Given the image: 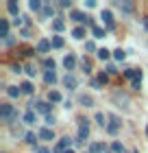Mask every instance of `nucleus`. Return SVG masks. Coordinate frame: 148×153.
Instances as JSON below:
<instances>
[{
    "label": "nucleus",
    "mask_w": 148,
    "mask_h": 153,
    "mask_svg": "<svg viewBox=\"0 0 148 153\" xmlns=\"http://www.w3.org/2000/svg\"><path fill=\"white\" fill-rule=\"evenodd\" d=\"M18 109L13 107V105H9V103H2L0 105V118H2V123H7V125H13L18 120Z\"/></svg>",
    "instance_id": "1"
},
{
    "label": "nucleus",
    "mask_w": 148,
    "mask_h": 153,
    "mask_svg": "<svg viewBox=\"0 0 148 153\" xmlns=\"http://www.w3.org/2000/svg\"><path fill=\"white\" fill-rule=\"evenodd\" d=\"M24 70H26V74H29V76H35V72H37V70H35V66H33V64H29V66L24 68Z\"/></svg>",
    "instance_id": "36"
},
{
    "label": "nucleus",
    "mask_w": 148,
    "mask_h": 153,
    "mask_svg": "<svg viewBox=\"0 0 148 153\" xmlns=\"http://www.w3.org/2000/svg\"><path fill=\"white\" fill-rule=\"evenodd\" d=\"M70 18H72L74 22H85V24H87V20H89V18H85L81 11H76V9H72V11H70Z\"/></svg>",
    "instance_id": "11"
},
{
    "label": "nucleus",
    "mask_w": 148,
    "mask_h": 153,
    "mask_svg": "<svg viewBox=\"0 0 148 153\" xmlns=\"http://www.w3.org/2000/svg\"><path fill=\"white\" fill-rule=\"evenodd\" d=\"M63 26H66V24H63V20H61V18H59V20H54V22H52V29L57 31V33H61V31H63Z\"/></svg>",
    "instance_id": "27"
},
{
    "label": "nucleus",
    "mask_w": 148,
    "mask_h": 153,
    "mask_svg": "<svg viewBox=\"0 0 148 153\" xmlns=\"http://www.w3.org/2000/svg\"><path fill=\"white\" fill-rule=\"evenodd\" d=\"M72 35L76 39H83V37H85V26H76V29L72 31Z\"/></svg>",
    "instance_id": "21"
},
{
    "label": "nucleus",
    "mask_w": 148,
    "mask_h": 153,
    "mask_svg": "<svg viewBox=\"0 0 148 153\" xmlns=\"http://www.w3.org/2000/svg\"><path fill=\"white\" fill-rule=\"evenodd\" d=\"M7 94H9L11 99H18V96L22 94V88H18V85H7Z\"/></svg>",
    "instance_id": "13"
},
{
    "label": "nucleus",
    "mask_w": 148,
    "mask_h": 153,
    "mask_svg": "<svg viewBox=\"0 0 148 153\" xmlns=\"http://www.w3.org/2000/svg\"><path fill=\"white\" fill-rule=\"evenodd\" d=\"M142 24H144V29L148 31V18H144V22H142Z\"/></svg>",
    "instance_id": "47"
},
{
    "label": "nucleus",
    "mask_w": 148,
    "mask_h": 153,
    "mask_svg": "<svg viewBox=\"0 0 148 153\" xmlns=\"http://www.w3.org/2000/svg\"><path fill=\"white\" fill-rule=\"evenodd\" d=\"M111 151H113V153H124V144L116 140L113 144H111Z\"/></svg>",
    "instance_id": "26"
},
{
    "label": "nucleus",
    "mask_w": 148,
    "mask_h": 153,
    "mask_svg": "<svg viewBox=\"0 0 148 153\" xmlns=\"http://www.w3.org/2000/svg\"><path fill=\"white\" fill-rule=\"evenodd\" d=\"M91 88H94V90H100V88H102V83L98 81V79H91Z\"/></svg>",
    "instance_id": "37"
},
{
    "label": "nucleus",
    "mask_w": 148,
    "mask_h": 153,
    "mask_svg": "<svg viewBox=\"0 0 148 153\" xmlns=\"http://www.w3.org/2000/svg\"><path fill=\"white\" fill-rule=\"evenodd\" d=\"M66 153H74V151H72V149H68V151H66Z\"/></svg>",
    "instance_id": "48"
},
{
    "label": "nucleus",
    "mask_w": 148,
    "mask_h": 153,
    "mask_svg": "<svg viewBox=\"0 0 148 153\" xmlns=\"http://www.w3.org/2000/svg\"><path fill=\"white\" fill-rule=\"evenodd\" d=\"M50 44H52V48H63V37H59V35H52Z\"/></svg>",
    "instance_id": "22"
},
{
    "label": "nucleus",
    "mask_w": 148,
    "mask_h": 153,
    "mask_svg": "<svg viewBox=\"0 0 148 153\" xmlns=\"http://www.w3.org/2000/svg\"><path fill=\"white\" fill-rule=\"evenodd\" d=\"M131 88H133V90H139V88H142V81H133Z\"/></svg>",
    "instance_id": "41"
},
{
    "label": "nucleus",
    "mask_w": 148,
    "mask_h": 153,
    "mask_svg": "<svg viewBox=\"0 0 148 153\" xmlns=\"http://www.w3.org/2000/svg\"><path fill=\"white\" fill-rule=\"evenodd\" d=\"M96 57H98V59H109V51H107V48H98Z\"/></svg>",
    "instance_id": "28"
},
{
    "label": "nucleus",
    "mask_w": 148,
    "mask_h": 153,
    "mask_svg": "<svg viewBox=\"0 0 148 153\" xmlns=\"http://www.w3.org/2000/svg\"><path fill=\"white\" fill-rule=\"evenodd\" d=\"M120 127H122V120L116 116V114H109V125H107V134H111V136H116L118 131H120Z\"/></svg>",
    "instance_id": "2"
},
{
    "label": "nucleus",
    "mask_w": 148,
    "mask_h": 153,
    "mask_svg": "<svg viewBox=\"0 0 148 153\" xmlns=\"http://www.w3.org/2000/svg\"><path fill=\"white\" fill-rule=\"evenodd\" d=\"M24 140H26V144H31V147H33V144L37 142V136H35V134H31V131H29V134H26V138H24Z\"/></svg>",
    "instance_id": "29"
},
{
    "label": "nucleus",
    "mask_w": 148,
    "mask_h": 153,
    "mask_svg": "<svg viewBox=\"0 0 148 153\" xmlns=\"http://www.w3.org/2000/svg\"><path fill=\"white\" fill-rule=\"evenodd\" d=\"M113 57H116V61H122L126 57V53L122 51V48H118V51H113Z\"/></svg>",
    "instance_id": "30"
},
{
    "label": "nucleus",
    "mask_w": 148,
    "mask_h": 153,
    "mask_svg": "<svg viewBox=\"0 0 148 153\" xmlns=\"http://www.w3.org/2000/svg\"><path fill=\"white\" fill-rule=\"evenodd\" d=\"M113 101L118 103V107H129V105H131L129 96H126L124 92H120V90H116V92H113Z\"/></svg>",
    "instance_id": "4"
},
{
    "label": "nucleus",
    "mask_w": 148,
    "mask_h": 153,
    "mask_svg": "<svg viewBox=\"0 0 148 153\" xmlns=\"http://www.w3.org/2000/svg\"><path fill=\"white\" fill-rule=\"evenodd\" d=\"M20 88H22V92H24V94H33V90H35L31 81H24V83H22Z\"/></svg>",
    "instance_id": "23"
},
{
    "label": "nucleus",
    "mask_w": 148,
    "mask_h": 153,
    "mask_svg": "<svg viewBox=\"0 0 148 153\" xmlns=\"http://www.w3.org/2000/svg\"><path fill=\"white\" fill-rule=\"evenodd\" d=\"M81 68H83V70H85V72L89 74V72H91V61H89L87 57H85V59H81Z\"/></svg>",
    "instance_id": "25"
},
{
    "label": "nucleus",
    "mask_w": 148,
    "mask_h": 153,
    "mask_svg": "<svg viewBox=\"0 0 148 153\" xmlns=\"http://www.w3.org/2000/svg\"><path fill=\"white\" fill-rule=\"evenodd\" d=\"M98 81H100L102 85H107V81H109V74H107V72H98Z\"/></svg>",
    "instance_id": "33"
},
{
    "label": "nucleus",
    "mask_w": 148,
    "mask_h": 153,
    "mask_svg": "<svg viewBox=\"0 0 148 153\" xmlns=\"http://www.w3.org/2000/svg\"><path fill=\"white\" fill-rule=\"evenodd\" d=\"M63 85H66L68 90H70V92H72V90H76V79H74V74H66V76H63Z\"/></svg>",
    "instance_id": "6"
},
{
    "label": "nucleus",
    "mask_w": 148,
    "mask_h": 153,
    "mask_svg": "<svg viewBox=\"0 0 148 153\" xmlns=\"http://www.w3.org/2000/svg\"><path fill=\"white\" fill-rule=\"evenodd\" d=\"M44 68L46 70H54V59H44Z\"/></svg>",
    "instance_id": "34"
},
{
    "label": "nucleus",
    "mask_w": 148,
    "mask_h": 153,
    "mask_svg": "<svg viewBox=\"0 0 148 153\" xmlns=\"http://www.w3.org/2000/svg\"><path fill=\"white\" fill-rule=\"evenodd\" d=\"M39 138L41 140H54V131L50 127H44V129H39Z\"/></svg>",
    "instance_id": "7"
},
{
    "label": "nucleus",
    "mask_w": 148,
    "mask_h": 153,
    "mask_svg": "<svg viewBox=\"0 0 148 153\" xmlns=\"http://www.w3.org/2000/svg\"><path fill=\"white\" fill-rule=\"evenodd\" d=\"M68 149H70V138L66 136V138H61V140L57 142V153H61V151H63V153H66Z\"/></svg>",
    "instance_id": "10"
},
{
    "label": "nucleus",
    "mask_w": 148,
    "mask_h": 153,
    "mask_svg": "<svg viewBox=\"0 0 148 153\" xmlns=\"http://www.w3.org/2000/svg\"><path fill=\"white\" fill-rule=\"evenodd\" d=\"M100 18H102V22L107 24V31H113V29H116L113 16H111V11H109V9H102V11H100Z\"/></svg>",
    "instance_id": "3"
},
{
    "label": "nucleus",
    "mask_w": 148,
    "mask_h": 153,
    "mask_svg": "<svg viewBox=\"0 0 148 153\" xmlns=\"http://www.w3.org/2000/svg\"><path fill=\"white\" fill-rule=\"evenodd\" d=\"M63 66H66L68 70H74V66H76V57H74V55H66V57H63Z\"/></svg>",
    "instance_id": "9"
},
{
    "label": "nucleus",
    "mask_w": 148,
    "mask_h": 153,
    "mask_svg": "<svg viewBox=\"0 0 148 153\" xmlns=\"http://www.w3.org/2000/svg\"><path fill=\"white\" fill-rule=\"evenodd\" d=\"M50 48H52V44H50L48 39H39V42H37V53H48Z\"/></svg>",
    "instance_id": "12"
},
{
    "label": "nucleus",
    "mask_w": 148,
    "mask_h": 153,
    "mask_svg": "<svg viewBox=\"0 0 148 153\" xmlns=\"http://www.w3.org/2000/svg\"><path fill=\"white\" fill-rule=\"evenodd\" d=\"M85 48H87V51H96V44H94V42H85Z\"/></svg>",
    "instance_id": "39"
},
{
    "label": "nucleus",
    "mask_w": 148,
    "mask_h": 153,
    "mask_svg": "<svg viewBox=\"0 0 148 153\" xmlns=\"http://www.w3.org/2000/svg\"><path fill=\"white\" fill-rule=\"evenodd\" d=\"M85 153H89V151H85Z\"/></svg>",
    "instance_id": "50"
},
{
    "label": "nucleus",
    "mask_w": 148,
    "mask_h": 153,
    "mask_svg": "<svg viewBox=\"0 0 148 153\" xmlns=\"http://www.w3.org/2000/svg\"><path fill=\"white\" fill-rule=\"evenodd\" d=\"M79 101H81V105H85V107H91V105H94V99H91V96H87V94H81Z\"/></svg>",
    "instance_id": "20"
},
{
    "label": "nucleus",
    "mask_w": 148,
    "mask_h": 153,
    "mask_svg": "<svg viewBox=\"0 0 148 153\" xmlns=\"http://www.w3.org/2000/svg\"><path fill=\"white\" fill-rule=\"evenodd\" d=\"M46 125H48V127H52V125H54V116H52V114L46 116Z\"/></svg>",
    "instance_id": "40"
},
{
    "label": "nucleus",
    "mask_w": 148,
    "mask_h": 153,
    "mask_svg": "<svg viewBox=\"0 0 148 153\" xmlns=\"http://www.w3.org/2000/svg\"><path fill=\"white\" fill-rule=\"evenodd\" d=\"M4 44H7V46H13V44H15V39H13V37L9 35V37H7V39H4Z\"/></svg>",
    "instance_id": "42"
},
{
    "label": "nucleus",
    "mask_w": 148,
    "mask_h": 153,
    "mask_svg": "<svg viewBox=\"0 0 148 153\" xmlns=\"http://www.w3.org/2000/svg\"><path fill=\"white\" fill-rule=\"evenodd\" d=\"M35 153H50V151H48L46 147H37V149H35Z\"/></svg>",
    "instance_id": "44"
},
{
    "label": "nucleus",
    "mask_w": 148,
    "mask_h": 153,
    "mask_svg": "<svg viewBox=\"0 0 148 153\" xmlns=\"http://www.w3.org/2000/svg\"><path fill=\"white\" fill-rule=\"evenodd\" d=\"M61 7H63V9H68V7H72V2H70V0H61Z\"/></svg>",
    "instance_id": "45"
},
{
    "label": "nucleus",
    "mask_w": 148,
    "mask_h": 153,
    "mask_svg": "<svg viewBox=\"0 0 148 153\" xmlns=\"http://www.w3.org/2000/svg\"><path fill=\"white\" fill-rule=\"evenodd\" d=\"M20 35H22V37H31V31H29V29H22V33H20Z\"/></svg>",
    "instance_id": "46"
},
{
    "label": "nucleus",
    "mask_w": 148,
    "mask_h": 153,
    "mask_svg": "<svg viewBox=\"0 0 148 153\" xmlns=\"http://www.w3.org/2000/svg\"><path fill=\"white\" fill-rule=\"evenodd\" d=\"M24 123H26V125H35V123H37V116H35L33 109H29V112L24 114Z\"/></svg>",
    "instance_id": "17"
},
{
    "label": "nucleus",
    "mask_w": 148,
    "mask_h": 153,
    "mask_svg": "<svg viewBox=\"0 0 148 153\" xmlns=\"http://www.w3.org/2000/svg\"><path fill=\"white\" fill-rule=\"evenodd\" d=\"M50 16H54V7L52 4H46L44 9H41V20H48Z\"/></svg>",
    "instance_id": "15"
},
{
    "label": "nucleus",
    "mask_w": 148,
    "mask_h": 153,
    "mask_svg": "<svg viewBox=\"0 0 148 153\" xmlns=\"http://www.w3.org/2000/svg\"><path fill=\"white\" fill-rule=\"evenodd\" d=\"M94 118H96V123L100 125V127H105V125H107V123H105V114H102V112H96Z\"/></svg>",
    "instance_id": "31"
},
{
    "label": "nucleus",
    "mask_w": 148,
    "mask_h": 153,
    "mask_svg": "<svg viewBox=\"0 0 148 153\" xmlns=\"http://www.w3.org/2000/svg\"><path fill=\"white\" fill-rule=\"evenodd\" d=\"M79 138H81V140L89 138V127H87L85 118H79Z\"/></svg>",
    "instance_id": "5"
},
{
    "label": "nucleus",
    "mask_w": 148,
    "mask_h": 153,
    "mask_svg": "<svg viewBox=\"0 0 148 153\" xmlns=\"http://www.w3.org/2000/svg\"><path fill=\"white\" fill-rule=\"evenodd\" d=\"M116 7H120L122 13H133V4L131 2H116Z\"/></svg>",
    "instance_id": "19"
},
{
    "label": "nucleus",
    "mask_w": 148,
    "mask_h": 153,
    "mask_svg": "<svg viewBox=\"0 0 148 153\" xmlns=\"http://www.w3.org/2000/svg\"><path fill=\"white\" fill-rule=\"evenodd\" d=\"M87 151H89V153H105V144H102V142H91Z\"/></svg>",
    "instance_id": "14"
},
{
    "label": "nucleus",
    "mask_w": 148,
    "mask_h": 153,
    "mask_svg": "<svg viewBox=\"0 0 148 153\" xmlns=\"http://www.w3.org/2000/svg\"><path fill=\"white\" fill-rule=\"evenodd\" d=\"M7 9H9V13H11L13 18H20V7L13 2V0H11V2H7Z\"/></svg>",
    "instance_id": "16"
},
{
    "label": "nucleus",
    "mask_w": 148,
    "mask_h": 153,
    "mask_svg": "<svg viewBox=\"0 0 148 153\" xmlns=\"http://www.w3.org/2000/svg\"><path fill=\"white\" fill-rule=\"evenodd\" d=\"M54 153H57V151H54Z\"/></svg>",
    "instance_id": "51"
},
{
    "label": "nucleus",
    "mask_w": 148,
    "mask_h": 153,
    "mask_svg": "<svg viewBox=\"0 0 148 153\" xmlns=\"http://www.w3.org/2000/svg\"><path fill=\"white\" fill-rule=\"evenodd\" d=\"M116 72H118V68H116L113 64H109V66H107V74H116Z\"/></svg>",
    "instance_id": "38"
},
{
    "label": "nucleus",
    "mask_w": 148,
    "mask_h": 153,
    "mask_svg": "<svg viewBox=\"0 0 148 153\" xmlns=\"http://www.w3.org/2000/svg\"><path fill=\"white\" fill-rule=\"evenodd\" d=\"M59 101H61V94L50 90V92H48V103H59Z\"/></svg>",
    "instance_id": "24"
},
{
    "label": "nucleus",
    "mask_w": 148,
    "mask_h": 153,
    "mask_svg": "<svg viewBox=\"0 0 148 153\" xmlns=\"http://www.w3.org/2000/svg\"><path fill=\"white\" fill-rule=\"evenodd\" d=\"M29 7H31V11H39L41 9V2H39V0H31Z\"/></svg>",
    "instance_id": "32"
},
{
    "label": "nucleus",
    "mask_w": 148,
    "mask_h": 153,
    "mask_svg": "<svg viewBox=\"0 0 148 153\" xmlns=\"http://www.w3.org/2000/svg\"><path fill=\"white\" fill-rule=\"evenodd\" d=\"M0 37H2V39H7V37H9V20H0Z\"/></svg>",
    "instance_id": "8"
},
{
    "label": "nucleus",
    "mask_w": 148,
    "mask_h": 153,
    "mask_svg": "<svg viewBox=\"0 0 148 153\" xmlns=\"http://www.w3.org/2000/svg\"><path fill=\"white\" fill-rule=\"evenodd\" d=\"M146 134H148V127H146Z\"/></svg>",
    "instance_id": "49"
},
{
    "label": "nucleus",
    "mask_w": 148,
    "mask_h": 153,
    "mask_svg": "<svg viewBox=\"0 0 148 153\" xmlns=\"http://www.w3.org/2000/svg\"><path fill=\"white\" fill-rule=\"evenodd\" d=\"M94 37H96V39L105 37V29H100V26H96V29H94Z\"/></svg>",
    "instance_id": "35"
},
{
    "label": "nucleus",
    "mask_w": 148,
    "mask_h": 153,
    "mask_svg": "<svg viewBox=\"0 0 148 153\" xmlns=\"http://www.w3.org/2000/svg\"><path fill=\"white\" fill-rule=\"evenodd\" d=\"M11 72H22V68H20V64H13V66H11Z\"/></svg>",
    "instance_id": "43"
},
{
    "label": "nucleus",
    "mask_w": 148,
    "mask_h": 153,
    "mask_svg": "<svg viewBox=\"0 0 148 153\" xmlns=\"http://www.w3.org/2000/svg\"><path fill=\"white\" fill-rule=\"evenodd\" d=\"M44 81L48 83V85L57 81V74H54V70H46V72H44Z\"/></svg>",
    "instance_id": "18"
}]
</instances>
